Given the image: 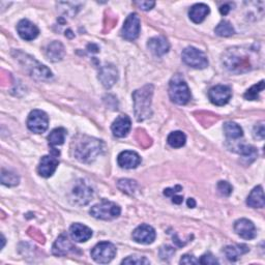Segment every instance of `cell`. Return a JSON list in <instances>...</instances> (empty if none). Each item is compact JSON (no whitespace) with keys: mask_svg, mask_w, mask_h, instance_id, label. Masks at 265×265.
<instances>
[{"mask_svg":"<svg viewBox=\"0 0 265 265\" xmlns=\"http://www.w3.org/2000/svg\"><path fill=\"white\" fill-rule=\"evenodd\" d=\"M259 50L254 47H233L223 55V65L232 73H245L256 68Z\"/></svg>","mask_w":265,"mask_h":265,"instance_id":"1","label":"cell"},{"mask_svg":"<svg viewBox=\"0 0 265 265\" xmlns=\"http://www.w3.org/2000/svg\"><path fill=\"white\" fill-rule=\"evenodd\" d=\"M104 142L93 137L78 135L72 141V151L78 161L89 164L104 151Z\"/></svg>","mask_w":265,"mask_h":265,"instance_id":"2","label":"cell"},{"mask_svg":"<svg viewBox=\"0 0 265 265\" xmlns=\"http://www.w3.org/2000/svg\"><path fill=\"white\" fill-rule=\"evenodd\" d=\"M154 94V86L145 85L133 93L134 111L138 121H143L153 114L151 112V98Z\"/></svg>","mask_w":265,"mask_h":265,"instance_id":"3","label":"cell"},{"mask_svg":"<svg viewBox=\"0 0 265 265\" xmlns=\"http://www.w3.org/2000/svg\"><path fill=\"white\" fill-rule=\"evenodd\" d=\"M169 95L172 102L177 105H185L191 99V92L181 75L176 74L169 84Z\"/></svg>","mask_w":265,"mask_h":265,"instance_id":"4","label":"cell"},{"mask_svg":"<svg viewBox=\"0 0 265 265\" xmlns=\"http://www.w3.org/2000/svg\"><path fill=\"white\" fill-rule=\"evenodd\" d=\"M17 59L24 66V68L29 72L31 77H34L35 79L39 80H48L52 78V72L45 66L41 65L40 62L36 61L33 57L18 52Z\"/></svg>","mask_w":265,"mask_h":265,"instance_id":"5","label":"cell"},{"mask_svg":"<svg viewBox=\"0 0 265 265\" xmlns=\"http://www.w3.org/2000/svg\"><path fill=\"white\" fill-rule=\"evenodd\" d=\"M90 214L98 220H113L118 218L120 216L121 209L119 205H117L114 202H111L108 200H102L99 203L93 205L90 209Z\"/></svg>","mask_w":265,"mask_h":265,"instance_id":"6","label":"cell"},{"mask_svg":"<svg viewBox=\"0 0 265 265\" xmlns=\"http://www.w3.org/2000/svg\"><path fill=\"white\" fill-rule=\"evenodd\" d=\"M182 60L185 65L194 69H205L208 60L205 54L194 47H187L182 52Z\"/></svg>","mask_w":265,"mask_h":265,"instance_id":"7","label":"cell"},{"mask_svg":"<svg viewBox=\"0 0 265 265\" xmlns=\"http://www.w3.org/2000/svg\"><path fill=\"white\" fill-rule=\"evenodd\" d=\"M115 255H116L115 246L108 242H102L97 244L91 251L92 259L95 262L102 264L111 262L113 259H114Z\"/></svg>","mask_w":265,"mask_h":265,"instance_id":"8","label":"cell"},{"mask_svg":"<svg viewBox=\"0 0 265 265\" xmlns=\"http://www.w3.org/2000/svg\"><path fill=\"white\" fill-rule=\"evenodd\" d=\"M27 127L35 134H42L46 132L49 127L48 115L42 110L31 111L27 119Z\"/></svg>","mask_w":265,"mask_h":265,"instance_id":"9","label":"cell"},{"mask_svg":"<svg viewBox=\"0 0 265 265\" xmlns=\"http://www.w3.org/2000/svg\"><path fill=\"white\" fill-rule=\"evenodd\" d=\"M140 28H141V22L140 18L136 14L129 15L127 20L124 21V24L121 29V35L124 40L128 41H135L140 33Z\"/></svg>","mask_w":265,"mask_h":265,"instance_id":"10","label":"cell"},{"mask_svg":"<svg viewBox=\"0 0 265 265\" xmlns=\"http://www.w3.org/2000/svg\"><path fill=\"white\" fill-rule=\"evenodd\" d=\"M59 156V151L55 150L54 148H52V154L50 156H45L42 158L41 162H40V165L39 168H37V172L43 177H50V176H52V174L55 172L59 161L57 159V157Z\"/></svg>","mask_w":265,"mask_h":265,"instance_id":"11","label":"cell"},{"mask_svg":"<svg viewBox=\"0 0 265 265\" xmlns=\"http://www.w3.org/2000/svg\"><path fill=\"white\" fill-rule=\"evenodd\" d=\"M232 96L230 87L225 85H217L212 87L208 92L210 102L216 106H224L229 102Z\"/></svg>","mask_w":265,"mask_h":265,"instance_id":"12","label":"cell"},{"mask_svg":"<svg viewBox=\"0 0 265 265\" xmlns=\"http://www.w3.org/2000/svg\"><path fill=\"white\" fill-rule=\"evenodd\" d=\"M72 195L76 204L86 205L92 198V190L83 180H79L76 183Z\"/></svg>","mask_w":265,"mask_h":265,"instance_id":"13","label":"cell"},{"mask_svg":"<svg viewBox=\"0 0 265 265\" xmlns=\"http://www.w3.org/2000/svg\"><path fill=\"white\" fill-rule=\"evenodd\" d=\"M132 236L134 241L138 244L149 245L155 242L156 231L151 226L143 224L137 227V228L134 230Z\"/></svg>","mask_w":265,"mask_h":265,"instance_id":"14","label":"cell"},{"mask_svg":"<svg viewBox=\"0 0 265 265\" xmlns=\"http://www.w3.org/2000/svg\"><path fill=\"white\" fill-rule=\"evenodd\" d=\"M76 251H77V248L72 244L68 234L66 233H62L56 239V242L54 243L52 248V253L55 256H67L68 254L73 253V252Z\"/></svg>","mask_w":265,"mask_h":265,"instance_id":"15","label":"cell"},{"mask_svg":"<svg viewBox=\"0 0 265 265\" xmlns=\"http://www.w3.org/2000/svg\"><path fill=\"white\" fill-rule=\"evenodd\" d=\"M234 230L239 236L244 239H247V241L255 238L257 234L255 225L248 219L237 220L234 224Z\"/></svg>","mask_w":265,"mask_h":265,"instance_id":"16","label":"cell"},{"mask_svg":"<svg viewBox=\"0 0 265 265\" xmlns=\"http://www.w3.org/2000/svg\"><path fill=\"white\" fill-rule=\"evenodd\" d=\"M17 30L19 35L25 41H32L36 39L40 33V30L36 25H34L27 19H23L18 23Z\"/></svg>","mask_w":265,"mask_h":265,"instance_id":"17","label":"cell"},{"mask_svg":"<svg viewBox=\"0 0 265 265\" xmlns=\"http://www.w3.org/2000/svg\"><path fill=\"white\" fill-rule=\"evenodd\" d=\"M98 79L106 88H111L118 80L117 69L113 65H106L100 68Z\"/></svg>","mask_w":265,"mask_h":265,"instance_id":"18","label":"cell"},{"mask_svg":"<svg viewBox=\"0 0 265 265\" xmlns=\"http://www.w3.org/2000/svg\"><path fill=\"white\" fill-rule=\"evenodd\" d=\"M132 128V122L128 115L118 116L113 122L111 130L113 135L118 138H123L127 136Z\"/></svg>","mask_w":265,"mask_h":265,"instance_id":"19","label":"cell"},{"mask_svg":"<svg viewBox=\"0 0 265 265\" xmlns=\"http://www.w3.org/2000/svg\"><path fill=\"white\" fill-rule=\"evenodd\" d=\"M118 165L124 169H134L140 165L141 158L135 151H122L117 158Z\"/></svg>","mask_w":265,"mask_h":265,"instance_id":"20","label":"cell"},{"mask_svg":"<svg viewBox=\"0 0 265 265\" xmlns=\"http://www.w3.org/2000/svg\"><path fill=\"white\" fill-rule=\"evenodd\" d=\"M71 236L75 242L77 243H85L92 236L91 229L88 228L87 226L76 223L71 226Z\"/></svg>","mask_w":265,"mask_h":265,"instance_id":"21","label":"cell"},{"mask_svg":"<svg viewBox=\"0 0 265 265\" xmlns=\"http://www.w3.org/2000/svg\"><path fill=\"white\" fill-rule=\"evenodd\" d=\"M148 48L156 56L165 55L170 49V45L165 37H153L148 41Z\"/></svg>","mask_w":265,"mask_h":265,"instance_id":"22","label":"cell"},{"mask_svg":"<svg viewBox=\"0 0 265 265\" xmlns=\"http://www.w3.org/2000/svg\"><path fill=\"white\" fill-rule=\"evenodd\" d=\"M46 55L49 60H51L52 62H57L64 59L66 55V50L64 45L60 42H53L47 47L46 50Z\"/></svg>","mask_w":265,"mask_h":265,"instance_id":"23","label":"cell"},{"mask_svg":"<svg viewBox=\"0 0 265 265\" xmlns=\"http://www.w3.org/2000/svg\"><path fill=\"white\" fill-rule=\"evenodd\" d=\"M247 204L250 207L253 208H262L265 205V200H264V194H263V188L261 185L256 186L253 191L251 192L247 199Z\"/></svg>","mask_w":265,"mask_h":265,"instance_id":"24","label":"cell"},{"mask_svg":"<svg viewBox=\"0 0 265 265\" xmlns=\"http://www.w3.org/2000/svg\"><path fill=\"white\" fill-rule=\"evenodd\" d=\"M250 251L249 247L246 245H234V246H227L224 249V253L227 259L230 261H237L239 257L247 254Z\"/></svg>","mask_w":265,"mask_h":265,"instance_id":"25","label":"cell"},{"mask_svg":"<svg viewBox=\"0 0 265 265\" xmlns=\"http://www.w3.org/2000/svg\"><path fill=\"white\" fill-rule=\"evenodd\" d=\"M209 14V7L204 3H198L191 7L188 16L194 23H201Z\"/></svg>","mask_w":265,"mask_h":265,"instance_id":"26","label":"cell"},{"mask_svg":"<svg viewBox=\"0 0 265 265\" xmlns=\"http://www.w3.org/2000/svg\"><path fill=\"white\" fill-rule=\"evenodd\" d=\"M66 137H67V130L66 129H64V128L55 129L48 136L49 144L51 146H57V145L64 144L65 140H66Z\"/></svg>","mask_w":265,"mask_h":265,"instance_id":"27","label":"cell"},{"mask_svg":"<svg viewBox=\"0 0 265 265\" xmlns=\"http://www.w3.org/2000/svg\"><path fill=\"white\" fill-rule=\"evenodd\" d=\"M224 132H225V135L229 139H231V140L239 139L244 135L243 129L235 122H231V121L226 122L224 124Z\"/></svg>","mask_w":265,"mask_h":265,"instance_id":"28","label":"cell"},{"mask_svg":"<svg viewBox=\"0 0 265 265\" xmlns=\"http://www.w3.org/2000/svg\"><path fill=\"white\" fill-rule=\"evenodd\" d=\"M167 141H168V143H169V145H170L171 147L179 148V147H182V146L185 144L186 137H185V135H184L182 132H180V131H176V132L171 133V134L168 136Z\"/></svg>","mask_w":265,"mask_h":265,"instance_id":"29","label":"cell"},{"mask_svg":"<svg viewBox=\"0 0 265 265\" xmlns=\"http://www.w3.org/2000/svg\"><path fill=\"white\" fill-rule=\"evenodd\" d=\"M117 187L125 194L133 195L137 190L138 184L133 179H120L117 182Z\"/></svg>","mask_w":265,"mask_h":265,"instance_id":"30","label":"cell"},{"mask_svg":"<svg viewBox=\"0 0 265 265\" xmlns=\"http://www.w3.org/2000/svg\"><path fill=\"white\" fill-rule=\"evenodd\" d=\"M19 181H20V178L16 173L2 169V171H1V182H2V184L7 185V186H14V185H17L19 183Z\"/></svg>","mask_w":265,"mask_h":265,"instance_id":"31","label":"cell"},{"mask_svg":"<svg viewBox=\"0 0 265 265\" xmlns=\"http://www.w3.org/2000/svg\"><path fill=\"white\" fill-rule=\"evenodd\" d=\"M214 32H216L220 36L227 37V36L233 35L235 31H234L233 26H232V25L228 21H222L218 25V26L216 27V29H214Z\"/></svg>","mask_w":265,"mask_h":265,"instance_id":"32","label":"cell"},{"mask_svg":"<svg viewBox=\"0 0 265 265\" xmlns=\"http://www.w3.org/2000/svg\"><path fill=\"white\" fill-rule=\"evenodd\" d=\"M238 149H239L238 154H241V156L244 159H247V160L250 159L251 162H253L258 156L257 149L251 145H239Z\"/></svg>","mask_w":265,"mask_h":265,"instance_id":"33","label":"cell"},{"mask_svg":"<svg viewBox=\"0 0 265 265\" xmlns=\"http://www.w3.org/2000/svg\"><path fill=\"white\" fill-rule=\"evenodd\" d=\"M264 89V81H260L256 85L252 86L245 93V98L249 100H256L259 97V93Z\"/></svg>","mask_w":265,"mask_h":265,"instance_id":"34","label":"cell"},{"mask_svg":"<svg viewBox=\"0 0 265 265\" xmlns=\"http://www.w3.org/2000/svg\"><path fill=\"white\" fill-rule=\"evenodd\" d=\"M122 264H133V265H144L149 264V260L142 256H130L127 259L122 260Z\"/></svg>","mask_w":265,"mask_h":265,"instance_id":"35","label":"cell"},{"mask_svg":"<svg viewBox=\"0 0 265 265\" xmlns=\"http://www.w3.org/2000/svg\"><path fill=\"white\" fill-rule=\"evenodd\" d=\"M175 253V250L170 246H163L160 249V257L163 260H169Z\"/></svg>","mask_w":265,"mask_h":265,"instance_id":"36","label":"cell"},{"mask_svg":"<svg viewBox=\"0 0 265 265\" xmlns=\"http://www.w3.org/2000/svg\"><path fill=\"white\" fill-rule=\"evenodd\" d=\"M218 190L223 196H230L232 193L233 187L232 185L227 181H220L218 183Z\"/></svg>","mask_w":265,"mask_h":265,"instance_id":"37","label":"cell"},{"mask_svg":"<svg viewBox=\"0 0 265 265\" xmlns=\"http://www.w3.org/2000/svg\"><path fill=\"white\" fill-rule=\"evenodd\" d=\"M199 263L204 264V265H211V264H219V261L216 257H213V255H211L210 253H207L201 257V259L199 260Z\"/></svg>","mask_w":265,"mask_h":265,"instance_id":"38","label":"cell"},{"mask_svg":"<svg viewBox=\"0 0 265 265\" xmlns=\"http://www.w3.org/2000/svg\"><path fill=\"white\" fill-rule=\"evenodd\" d=\"M254 137L259 140H263L265 136V129H264V122H260L259 124L255 125L254 131H253Z\"/></svg>","mask_w":265,"mask_h":265,"instance_id":"39","label":"cell"},{"mask_svg":"<svg viewBox=\"0 0 265 265\" xmlns=\"http://www.w3.org/2000/svg\"><path fill=\"white\" fill-rule=\"evenodd\" d=\"M137 136H138V140H140V141H139V142H140V144H142L143 146H144V142H146V144H147V146H149L150 145V138L146 135V133L144 132V131H142V130H138L137 131Z\"/></svg>","mask_w":265,"mask_h":265,"instance_id":"40","label":"cell"},{"mask_svg":"<svg viewBox=\"0 0 265 265\" xmlns=\"http://www.w3.org/2000/svg\"><path fill=\"white\" fill-rule=\"evenodd\" d=\"M134 4L143 10H149L156 5V2L155 1H136L134 2Z\"/></svg>","mask_w":265,"mask_h":265,"instance_id":"41","label":"cell"},{"mask_svg":"<svg viewBox=\"0 0 265 265\" xmlns=\"http://www.w3.org/2000/svg\"><path fill=\"white\" fill-rule=\"evenodd\" d=\"M28 232H29V235H30L31 237H33L34 239H36L37 242H40V243H42V244L45 243V238H44L43 234H42L40 231H37V230L34 229V228H30V229L28 230Z\"/></svg>","mask_w":265,"mask_h":265,"instance_id":"42","label":"cell"},{"mask_svg":"<svg viewBox=\"0 0 265 265\" xmlns=\"http://www.w3.org/2000/svg\"><path fill=\"white\" fill-rule=\"evenodd\" d=\"M182 190V187L180 185H175L174 187H168L165 188V191H164V195L168 196V197H172L174 196L176 193H178Z\"/></svg>","mask_w":265,"mask_h":265,"instance_id":"43","label":"cell"},{"mask_svg":"<svg viewBox=\"0 0 265 265\" xmlns=\"http://www.w3.org/2000/svg\"><path fill=\"white\" fill-rule=\"evenodd\" d=\"M199 260H197L194 256L192 255H183L182 258L180 259V264H198Z\"/></svg>","mask_w":265,"mask_h":265,"instance_id":"44","label":"cell"},{"mask_svg":"<svg viewBox=\"0 0 265 265\" xmlns=\"http://www.w3.org/2000/svg\"><path fill=\"white\" fill-rule=\"evenodd\" d=\"M230 10H231V8H230L229 4H225V5L221 6V8H220V11H221L222 15H227Z\"/></svg>","mask_w":265,"mask_h":265,"instance_id":"45","label":"cell"},{"mask_svg":"<svg viewBox=\"0 0 265 265\" xmlns=\"http://www.w3.org/2000/svg\"><path fill=\"white\" fill-rule=\"evenodd\" d=\"M182 201H183V198L181 196H172V202L175 204H181L182 203Z\"/></svg>","mask_w":265,"mask_h":265,"instance_id":"46","label":"cell"},{"mask_svg":"<svg viewBox=\"0 0 265 265\" xmlns=\"http://www.w3.org/2000/svg\"><path fill=\"white\" fill-rule=\"evenodd\" d=\"M186 204H187V206H188V207H191V208H194V207L196 206V202H195V200H194L193 198H190V199H188V200H187V202H186Z\"/></svg>","mask_w":265,"mask_h":265,"instance_id":"47","label":"cell"}]
</instances>
